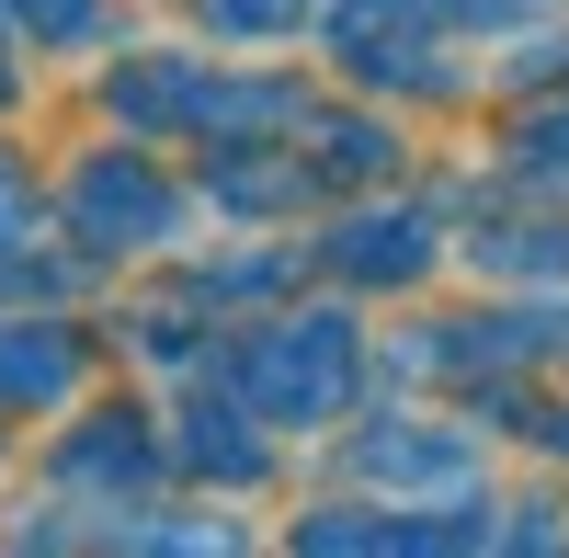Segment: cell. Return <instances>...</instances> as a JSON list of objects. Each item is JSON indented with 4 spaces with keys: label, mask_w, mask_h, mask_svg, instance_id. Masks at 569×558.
I'll return each instance as SVG.
<instances>
[{
    "label": "cell",
    "mask_w": 569,
    "mask_h": 558,
    "mask_svg": "<svg viewBox=\"0 0 569 558\" xmlns=\"http://www.w3.org/2000/svg\"><path fill=\"white\" fill-rule=\"evenodd\" d=\"M342 377V342H330V319H297V342H284V365L262 353L251 365V388H262V410H297L308 388H330Z\"/></svg>",
    "instance_id": "6da1fadb"
}]
</instances>
